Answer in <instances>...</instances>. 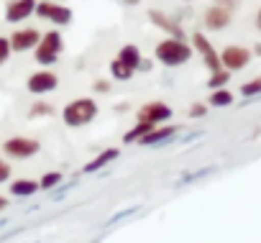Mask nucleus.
<instances>
[{"label":"nucleus","instance_id":"nucleus-8","mask_svg":"<svg viewBox=\"0 0 261 243\" xmlns=\"http://www.w3.org/2000/svg\"><path fill=\"white\" fill-rule=\"evenodd\" d=\"M36 16L44 18V21H51L57 26H67L72 21V11L67 6L51 3V0H41V3H36Z\"/></svg>","mask_w":261,"mask_h":243},{"label":"nucleus","instance_id":"nucleus-26","mask_svg":"<svg viewBox=\"0 0 261 243\" xmlns=\"http://www.w3.org/2000/svg\"><path fill=\"white\" fill-rule=\"evenodd\" d=\"M39 115H51V105H46V102H39V105H34V110H31V118H39Z\"/></svg>","mask_w":261,"mask_h":243},{"label":"nucleus","instance_id":"nucleus-9","mask_svg":"<svg viewBox=\"0 0 261 243\" xmlns=\"http://www.w3.org/2000/svg\"><path fill=\"white\" fill-rule=\"evenodd\" d=\"M59 87V77L49 69H41V72H34L26 82V90L31 95H46V92H54Z\"/></svg>","mask_w":261,"mask_h":243},{"label":"nucleus","instance_id":"nucleus-28","mask_svg":"<svg viewBox=\"0 0 261 243\" xmlns=\"http://www.w3.org/2000/svg\"><path fill=\"white\" fill-rule=\"evenodd\" d=\"M92 87H95V92H108V90H110V85H108L105 79H97Z\"/></svg>","mask_w":261,"mask_h":243},{"label":"nucleus","instance_id":"nucleus-7","mask_svg":"<svg viewBox=\"0 0 261 243\" xmlns=\"http://www.w3.org/2000/svg\"><path fill=\"white\" fill-rule=\"evenodd\" d=\"M192 49H197L200 51V57H202V62H205V67L210 69V74H215V72H220L223 67H220V51H215V46L210 44V39L205 36V34H192Z\"/></svg>","mask_w":261,"mask_h":243},{"label":"nucleus","instance_id":"nucleus-14","mask_svg":"<svg viewBox=\"0 0 261 243\" xmlns=\"http://www.w3.org/2000/svg\"><path fill=\"white\" fill-rule=\"evenodd\" d=\"M118 156H120V149H102L92 161H87V164H85V172H87V174H92V172H97V169H105V167H110Z\"/></svg>","mask_w":261,"mask_h":243},{"label":"nucleus","instance_id":"nucleus-23","mask_svg":"<svg viewBox=\"0 0 261 243\" xmlns=\"http://www.w3.org/2000/svg\"><path fill=\"white\" fill-rule=\"evenodd\" d=\"M57 184H62V174H59V172H46V174L39 179V187H41V190H54Z\"/></svg>","mask_w":261,"mask_h":243},{"label":"nucleus","instance_id":"nucleus-3","mask_svg":"<svg viewBox=\"0 0 261 243\" xmlns=\"http://www.w3.org/2000/svg\"><path fill=\"white\" fill-rule=\"evenodd\" d=\"M62 51H64V39H62V34H59L57 29H54V31L41 34V41H39V46L34 49L36 62H39V64H44V67L54 64V62L62 57Z\"/></svg>","mask_w":261,"mask_h":243},{"label":"nucleus","instance_id":"nucleus-31","mask_svg":"<svg viewBox=\"0 0 261 243\" xmlns=\"http://www.w3.org/2000/svg\"><path fill=\"white\" fill-rule=\"evenodd\" d=\"M256 29H258V31H261V11H258V13H256Z\"/></svg>","mask_w":261,"mask_h":243},{"label":"nucleus","instance_id":"nucleus-10","mask_svg":"<svg viewBox=\"0 0 261 243\" xmlns=\"http://www.w3.org/2000/svg\"><path fill=\"white\" fill-rule=\"evenodd\" d=\"M8 41H11V51H31L39 46L41 34L36 29H18V31H13V36Z\"/></svg>","mask_w":261,"mask_h":243},{"label":"nucleus","instance_id":"nucleus-27","mask_svg":"<svg viewBox=\"0 0 261 243\" xmlns=\"http://www.w3.org/2000/svg\"><path fill=\"white\" fill-rule=\"evenodd\" d=\"M205 113H207V107H205L202 102H195V105L190 107V118H202Z\"/></svg>","mask_w":261,"mask_h":243},{"label":"nucleus","instance_id":"nucleus-16","mask_svg":"<svg viewBox=\"0 0 261 243\" xmlns=\"http://www.w3.org/2000/svg\"><path fill=\"white\" fill-rule=\"evenodd\" d=\"M149 18H151V23H156L159 29H164L172 39H182V36H185V34H182V29H179L177 23H172L164 13H159V11H149Z\"/></svg>","mask_w":261,"mask_h":243},{"label":"nucleus","instance_id":"nucleus-13","mask_svg":"<svg viewBox=\"0 0 261 243\" xmlns=\"http://www.w3.org/2000/svg\"><path fill=\"white\" fill-rule=\"evenodd\" d=\"M177 126H172V123H164V126H156V128H151L144 139H141V146H159V144H167L169 139H174L177 136Z\"/></svg>","mask_w":261,"mask_h":243},{"label":"nucleus","instance_id":"nucleus-1","mask_svg":"<svg viewBox=\"0 0 261 243\" xmlns=\"http://www.w3.org/2000/svg\"><path fill=\"white\" fill-rule=\"evenodd\" d=\"M95 118H97V102L92 97H77L62 107V120L67 128H85Z\"/></svg>","mask_w":261,"mask_h":243},{"label":"nucleus","instance_id":"nucleus-25","mask_svg":"<svg viewBox=\"0 0 261 243\" xmlns=\"http://www.w3.org/2000/svg\"><path fill=\"white\" fill-rule=\"evenodd\" d=\"M11 172H13L11 164H8L6 159H0V184H6V182L11 179Z\"/></svg>","mask_w":261,"mask_h":243},{"label":"nucleus","instance_id":"nucleus-6","mask_svg":"<svg viewBox=\"0 0 261 243\" xmlns=\"http://www.w3.org/2000/svg\"><path fill=\"white\" fill-rule=\"evenodd\" d=\"M3 151L11 159H31L41 151V144L36 139H29V136H13L3 144Z\"/></svg>","mask_w":261,"mask_h":243},{"label":"nucleus","instance_id":"nucleus-22","mask_svg":"<svg viewBox=\"0 0 261 243\" xmlns=\"http://www.w3.org/2000/svg\"><path fill=\"white\" fill-rule=\"evenodd\" d=\"M228 79H230V72L220 69V72L210 74V79H207V87H210V90H220V87H225V85H228Z\"/></svg>","mask_w":261,"mask_h":243},{"label":"nucleus","instance_id":"nucleus-12","mask_svg":"<svg viewBox=\"0 0 261 243\" xmlns=\"http://www.w3.org/2000/svg\"><path fill=\"white\" fill-rule=\"evenodd\" d=\"M34 13H36V0H11L6 8V18L11 23H21Z\"/></svg>","mask_w":261,"mask_h":243},{"label":"nucleus","instance_id":"nucleus-21","mask_svg":"<svg viewBox=\"0 0 261 243\" xmlns=\"http://www.w3.org/2000/svg\"><path fill=\"white\" fill-rule=\"evenodd\" d=\"M241 95H243V97H256V95H261V74L253 77V79H248V82H243V85H241Z\"/></svg>","mask_w":261,"mask_h":243},{"label":"nucleus","instance_id":"nucleus-30","mask_svg":"<svg viewBox=\"0 0 261 243\" xmlns=\"http://www.w3.org/2000/svg\"><path fill=\"white\" fill-rule=\"evenodd\" d=\"M6 207H8V200H6V197H0V210H6Z\"/></svg>","mask_w":261,"mask_h":243},{"label":"nucleus","instance_id":"nucleus-20","mask_svg":"<svg viewBox=\"0 0 261 243\" xmlns=\"http://www.w3.org/2000/svg\"><path fill=\"white\" fill-rule=\"evenodd\" d=\"M110 74H113V79H118V82H125V79H130V77H134V69H128L123 62L113 59V62H110Z\"/></svg>","mask_w":261,"mask_h":243},{"label":"nucleus","instance_id":"nucleus-19","mask_svg":"<svg viewBox=\"0 0 261 243\" xmlns=\"http://www.w3.org/2000/svg\"><path fill=\"white\" fill-rule=\"evenodd\" d=\"M151 128H156V126H149V123H139V120H136V126L130 128V131H128L125 136H123V141H125V144H136V141L141 144V139H144V136H146V133H149Z\"/></svg>","mask_w":261,"mask_h":243},{"label":"nucleus","instance_id":"nucleus-17","mask_svg":"<svg viewBox=\"0 0 261 243\" xmlns=\"http://www.w3.org/2000/svg\"><path fill=\"white\" fill-rule=\"evenodd\" d=\"M41 187H39V182L36 179H16V182H11V195L13 197H31V195H36Z\"/></svg>","mask_w":261,"mask_h":243},{"label":"nucleus","instance_id":"nucleus-29","mask_svg":"<svg viewBox=\"0 0 261 243\" xmlns=\"http://www.w3.org/2000/svg\"><path fill=\"white\" fill-rule=\"evenodd\" d=\"M233 3H236V0H218L215 6H223V8H228V11H230V8H233Z\"/></svg>","mask_w":261,"mask_h":243},{"label":"nucleus","instance_id":"nucleus-11","mask_svg":"<svg viewBox=\"0 0 261 243\" xmlns=\"http://www.w3.org/2000/svg\"><path fill=\"white\" fill-rule=\"evenodd\" d=\"M230 11L228 8H223V6H210L207 11H205V29H210V31H223V29H228L230 26Z\"/></svg>","mask_w":261,"mask_h":243},{"label":"nucleus","instance_id":"nucleus-18","mask_svg":"<svg viewBox=\"0 0 261 243\" xmlns=\"http://www.w3.org/2000/svg\"><path fill=\"white\" fill-rule=\"evenodd\" d=\"M210 105L213 107H230L233 105V92L220 87V90H213L210 92Z\"/></svg>","mask_w":261,"mask_h":243},{"label":"nucleus","instance_id":"nucleus-2","mask_svg":"<svg viewBox=\"0 0 261 243\" xmlns=\"http://www.w3.org/2000/svg\"><path fill=\"white\" fill-rule=\"evenodd\" d=\"M156 62H162L164 67H182L192 59V46L185 39H162L154 49Z\"/></svg>","mask_w":261,"mask_h":243},{"label":"nucleus","instance_id":"nucleus-24","mask_svg":"<svg viewBox=\"0 0 261 243\" xmlns=\"http://www.w3.org/2000/svg\"><path fill=\"white\" fill-rule=\"evenodd\" d=\"M11 57V41L6 36H0V64H6Z\"/></svg>","mask_w":261,"mask_h":243},{"label":"nucleus","instance_id":"nucleus-4","mask_svg":"<svg viewBox=\"0 0 261 243\" xmlns=\"http://www.w3.org/2000/svg\"><path fill=\"white\" fill-rule=\"evenodd\" d=\"M169 118H172V107L162 100L144 102L139 107V115H136L139 123H149V126H164V123H169Z\"/></svg>","mask_w":261,"mask_h":243},{"label":"nucleus","instance_id":"nucleus-5","mask_svg":"<svg viewBox=\"0 0 261 243\" xmlns=\"http://www.w3.org/2000/svg\"><path fill=\"white\" fill-rule=\"evenodd\" d=\"M251 49L246 46H238V44H228L223 51H220V67L225 72H241L251 64Z\"/></svg>","mask_w":261,"mask_h":243},{"label":"nucleus","instance_id":"nucleus-15","mask_svg":"<svg viewBox=\"0 0 261 243\" xmlns=\"http://www.w3.org/2000/svg\"><path fill=\"white\" fill-rule=\"evenodd\" d=\"M115 59H118V62H123L128 69H134V72H136V69L141 67V49H139V46H134V44H125V46L118 51V57H115Z\"/></svg>","mask_w":261,"mask_h":243}]
</instances>
